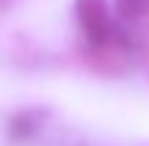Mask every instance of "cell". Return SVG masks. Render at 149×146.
Here are the masks:
<instances>
[{
    "mask_svg": "<svg viewBox=\"0 0 149 146\" xmlns=\"http://www.w3.org/2000/svg\"><path fill=\"white\" fill-rule=\"evenodd\" d=\"M77 22L83 28L88 44L94 47H105L116 39V30H113V19L111 11H108L105 0H77Z\"/></svg>",
    "mask_w": 149,
    "mask_h": 146,
    "instance_id": "obj_1",
    "label": "cell"
},
{
    "mask_svg": "<svg viewBox=\"0 0 149 146\" xmlns=\"http://www.w3.org/2000/svg\"><path fill=\"white\" fill-rule=\"evenodd\" d=\"M116 11L122 19H138L149 11V0H116Z\"/></svg>",
    "mask_w": 149,
    "mask_h": 146,
    "instance_id": "obj_2",
    "label": "cell"
}]
</instances>
